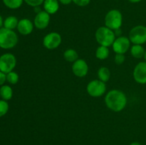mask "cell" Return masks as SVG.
Masks as SVG:
<instances>
[{"label": "cell", "mask_w": 146, "mask_h": 145, "mask_svg": "<svg viewBox=\"0 0 146 145\" xmlns=\"http://www.w3.org/2000/svg\"><path fill=\"white\" fill-rule=\"evenodd\" d=\"M105 103L108 109L115 112H119L126 106V95L121 90H111L106 95Z\"/></svg>", "instance_id": "1"}, {"label": "cell", "mask_w": 146, "mask_h": 145, "mask_svg": "<svg viewBox=\"0 0 146 145\" xmlns=\"http://www.w3.org/2000/svg\"><path fill=\"white\" fill-rule=\"evenodd\" d=\"M96 40L100 45L109 47L113 45L115 39L114 31L106 26L99 27L96 31Z\"/></svg>", "instance_id": "2"}, {"label": "cell", "mask_w": 146, "mask_h": 145, "mask_svg": "<svg viewBox=\"0 0 146 145\" xmlns=\"http://www.w3.org/2000/svg\"><path fill=\"white\" fill-rule=\"evenodd\" d=\"M18 43V36L13 30L4 27L0 28V48L10 49Z\"/></svg>", "instance_id": "3"}, {"label": "cell", "mask_w": 146, "mask_h": 145, "mask_svg": "<svg viewBox=\"0 0 146 145\" xmlns=\"http://www.w3.org/2000/svg\"><path fill=\"white\" fill-rule=\"evenodd\" d=\"M123 24V16L117 9L110 10L105 16V25L113 31L121 28Z\"/></svg>", "instance_id": "4"}, {"label": "cell", "mask_w": 146, "mask_h": 145, "mask_svg": "<svg viewBox=\"0 0 146 145\" xmlns=\"http://www.w3.org/2000/svg\"><path fill=\"white\" fill-rule=\"evenodd\" d=\"M129 39L133 44L142 45L146 42V26L138 25L130 31Z\"/></svg>", "instance_id": "5"}, {"label": "cell", "mask_w": 146, "mask_h": 145, "mask_svg": "<svg viewBox=\"0 0 146 145\" xmlns=\"http://www.w3.org/2000/svg\"><path fill=\"white\" fill-rule=\"evenodd\" d=\"M87 92L88 95L94 98L101 97L106 91V82L100 80H94L88 82L86 88Z\"/></svg>", "instance_id": "6"}, {"label": "cell", "mask_w": 146, "mask_h": 145, "mask_svg": "<svg viewBox=\"0 0 146 145\" xmlns=\"http://www.w3.org/2000/svg\"><path fill=\"white\" fill-rule=\"evenodd\" d=\"M17 65V59L13 54L7 53L0 56V71L5 74L13 71Z\"/></svg>", "instance_id": "7"}, {"label": "cell", "mask_w": 146, "mask_h": 145, "mask_svg": "<svg viewBox=\"0 0 146 145\" xmlns=\"http://www.w3.org/2000/svg\"><path fill=\"white\" fill-rule=\"evenodd\" d=\"M62 38L58 33L51 32L44 36L43 45L48 50H54L58 48L61 44Z\"/></svg>", "instance_id": "8"}, {"label": "cell", "mask_w": 146, "mask_h": 145, "mask_svg": "<svg viewBox=\"0 0 146 145\" xmlns=\"http://www.w3.org/2000/svg\"><path fill=\"white\" fill-rule=\"evenodd\" d=\"M131 41L125 36H118L113 44V49L115 53L124 54L131 48Z\"/></svg>", "instance_id": "9"}, {"label": "cell", "mask_w": 146, "mask_h": 145, "mask_svg": "<svg viewBox=\"0 0 146 145\" xmlns=\"http://www.w3.org/2000/svg\"><path fill=\"white\" fill-rule=\"evenodd\" d=\"M50 14L45 11H41L36 14L34 18V26L38 29H45L50 23Z\"/></svg>", "instance_id": "10"}, {"label": "cell", "mask_w": 146, "mask_h": 145, "mask_svg": "<svg viewBox=\"0 0 146 145\" xmlns=\"http://www.w3.org/2000/svg\"><path fill=\"white\" fill-rule=\"evenodd\" d=\"M72 72L76 76L83 78L88 72V65L84 59H78L72 65Z\"/></svg>", "instance_id": "11"}, {"label": "cell", "mask_w": 146, "mask_h": 145, "mask_svg": "<svg viewBox=\"0 0 146 145\" xmlns=\"http://www.w3.org/2000/svg\"><path fill=\"white\" fill-rule=\"evenodd\" d=\"M133 78L138 83H146V62H140L133 71Z\"/></svg>", "instance_id": "12"}, {"label": "cell", "mask_w": 146, "mask_h": 145, "mask_svg": "<svg viewBox=\"0 0 146 145\" xmlns=\"http://www.w3.org/2000/svg\"><path fill=\"white\" fill-rule=\"evenodd\" d=\"M17 30L21 34L24 36L31 34L34 29V24L31 20L28 18H23L19 21Z\"/></svg>", "instance_id": "13"}, {"label": "cell", "mask_w": 146, "mask_h": 145, "mask_svg": "<svg viewBox=\"0 0 146 145\" xmlns=\"http://www.w3.org/2000/svg\"><path fill=\"white\" fill-rule=\"evenodd\" d=\"M43 4L44 11L49 14H56L59 9L58 0H44Z\"/></svg>", "instance_id": "14"}, {"label": "cell", "mask_w": 146, "mask_h": 145, "mask_svg": "<svg viewBox=\"0 0 146 145\" xmlns=\"http://www.w3.org/2000/svg\"><path fill=\"white\" fill-rule=\"evenodd\" d=\"M145 50L144 49L142 45L134 44L131 48V53L133 57L135 58H142L145 55Z\"/></svg>", "instance_id": "15"}, {"label": "cell", "mask_w": 146, "mask_h": 145, "mask_svg": "<svg viewBox=\"0 0 146 145\" xmlns=\"http://www.w3.org/2000/svg\"><path fill=\"white\" fill-rule=\"evenodd\" d=\"M13 96V90L9 85H3L0 88V97L4 100H9Z\"/></svg>", "instance_id": "16"}, {"label": "cell", "mask_w": 146, "mask_h": 145, "mask_svg": "<svg viewBox=\"0 0 146 145\" xmlns=\"http://www.w3.org/2000/svg\"><path fill=\"white\" fill-rule=\"evenodd\" d=\"M19 21L17 18L14 16H10L6 18L4 21V27L10 30H14V28H17Z\"/></svg>", "instance_id": "17"}, {"label": "cell", "mask_w": 146, "mask_h": 145, "mask_svg": "<svg viewBox=\"0 0 146 145\" xmlns=\"http://www.w3.org/2000/svg\"><path fill=\"white\" fill-rule=\"evenodd\" d=\"M98 77L100 80L106 82L109 80L111 77V72L106 67H101L98 71Z\"/></svg>", "instance_id": "18"}, {"label": "cell", "mask_w": 146, "mask_h": 145, "mask_svg": "<svg viewBox=\"0 0 146 145\" xmlns=\"http://www.w3.org/2000/svg\"><path fill=\"white\" fill-rule=\"evenodd\" d=\"M64 58L66 61L74 63L75 62L76 60L78 59V53H77L74 49L69 48V49H67L66 51L64 52Z\"/></svg>", "instance_id": "19"}, {"label": "cell", "mask_w": 146, "mask_h": 145, "mask_svg": "<svg viewBox=\"0 0 146 145\" xmlns=\"http://www.w3.org/2000/svg\"><path fill=\"white\" fill-rule=\"evenodd\" d=\"M109 55V50L108 47L100 45L96 51V57L99 60H105Z\"/></svg>", "instance_id": "20"}, {"label": "cell", "mask_w": 146, "mask_h": 145, "mask_svg": "<svg viewBox=\"0 0 146 145\" xmlns=\"http://www.w3.org/2000/svg\"><path fill=\"white\" fill-rule=\"evenodd\" d=\"M24 0H3L4 5L11 9H17L21 7Z\"/></svg>", "instance_id": "21"}, {"label": "cell", "mask_w": 146, "mask_h": 145, "mask_svg": "<svg viewBox=\"0 0 146 145\" xmlns=\"http://www.w3.org/2000/svg\"><path fill=\"white\" fill-rule=\"evenodd\" d=\"M19 75L16 72L11 71L7 74V81L11 85H15L19 81Z\"/></svg>", "instance_id": "22"}, {"label": "cell", "mask_w": 146, "mask_h": 145, "mask_svg": "<svg viewBox=\"0 0 146 145\" xmlns=\"http://www.w3.org/2000/svg\"><path fill=\"white\" fill-rule=\"evenodd\" d=\"M9 110L8 102L4 100H0V117L7 113Z\"/></svg>", "instance_id": "23"}, {"label": "cell", "mask_w": 146, "mask_h": 145, "mask_svg": "<svg viewBox=\"0 0 146 145\" xmlns=\"http://www.w3.org/2000/svg\"><path fill=\"white\" fill-rule=\"evenodd\" d=\"M26 4H28L29 6L32 7H39L41 4H44V0H24Z\"/></svg>", "instance_id": "24"}, {"label": "cell", "mask_w": 146, "mask_h": 145, "mask_svg": "<svg viewBox=\"0 0 146 145\" xmlns=\"http://www.w3.org/2000/svg\"><path fill=\"white\" fill-rule=\"evenodd\" d=\"M125 60V57L124 54L121 53H116L115 56V63L118 65H121V64L123 63L124 61Z\"/></svg>", "instance_id": "25"}, {"label": "cell", "mask_w": 146, "mask_h": 145, "mask_svg": "<svg viewBox=\"0 0 146 145\" xmlns=\"http://www.w3.org/2000/svg\"><path fill=\"white\" fill-rule=\"evenodd\" d=\"M73 2L78 7H86L91 2V0H73Z\"/></svg>", "instance_id": "26"}, {"label": "cell", "mask_w": 146, "mask_h": 145, "mask_svg": "<svg viewBox=\"0 0 146 145\" xmlns=\"http://www.w3.org/2000/svg\"><path fill=\"white\" fill-rule=\"evenodd\" d=\"M7 80V74L0 71V86H2Z\"/></svg>", "instance_id": "27"}, {"label": "cell", "mask_w": 146, "mask_h": 145, "mask_svg": "<svg viewBox=\"0 0 146 145\" xmlns=\"http://www.w3.org/2000/svg\"><path fill=\"white\" fill-rule=\"evenodd\" d=\"M59 1L64 5H68V4H70L71 2H73V0H59Z\"/></svg>", "instance_id": "28"}, {"label": "cell", "mask_w": 146, "mask_h": 145, "mask_svg": "<svg viewBox=\"0 0 146 145\" xmlns=\"http://www.w3.org/2000/svg\"><path fill=\"white\" fill-rule=\"evenodd\" d=\"M114 33H115V35L118 36V35H121V33H122V31H121V28H118V29H116V30H115V31H114Z\"/></svg>", "instance_id": "29"}, {"label": "cell", "mask_w": 146, "mask_h": 145, "mask_svg": "<svg viewBox=\"0 0 146 145\" xmlns=\"http://www.w3.org/2000/svg\"><path fill=\"white\" fill-rule=\"evenodd\" d=\"M4 25V21H3L2 17L0 16V28H2V26Z\"/></svg>", "instance_id": "30"}, {"label": "cell", "mask_w": 146, "mask_h": 145, "mask_svg": "<svg viewBox=\"0 0 146 145\" xmlns=\"http://www.w3.org/2000/svg\"><path fill=\"white\" fill-rule=\"evenodd\" d=\"M128 1L131 3H138L142 1V0H128Z\"/></svg>", "instance_id": "31"}, {"label": "cell", "mask_w": 146, "mask_h": 145, "mask_svg": "<svg viewBox=\"0 0 146 145\" xmlns=\"http://www.w3.org/2000/svg\"><path fill=\"white\" fill-rule=\"evenodd\" d=\"M130 145H141V144L139 143V142H133V143H131Z\"/></svg>", "instance_id": "32"}, {"label": "cell", "mask_w": 146, "mask_h": 145, "mask_svg": "<svg viewBox=\"0 0 146 145\" xmlns=\"http://www.w3.org/2000/svg\"><path fill=\"white\" fill-rule=\"evenodd\" d=\"M144 58H145V61L146 62V50H145V55H144Z\"/></svg>", "instance_id": "33"}]
</instances>
